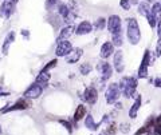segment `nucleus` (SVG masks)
I'll return each instance as SVG.
<instances>
[{"instance_id":"obj_1","label":"nucleus","mask_w":161,"mask_h":135,"mask_svg":"<svg viewBox=\"0 0 161 135\" xmlns=\"http://www.w3.org/2000/svg\"><path fill=\"white\" fill-rule=\"evenodd\" d=\"M118 86L121 90V94H122L125 98H128V99L134 98L137 86H138V80H137V78H134V76H124V78H121Z\"/></svg>"},{"instance_id":"obj_2","label":"nucleus","mask_w":161,"mask_h":135,"mask_svg":"<svg viewBox=\"0 0 161 135\" xmlns=\"http://www.w3.org/2000/svg\"><path fill=\"white\" fill-rule=\"evenodd\" d=\"M126 36L129 39L130 44H138L141 40V31L138 21L134 17H129L128 19V28H126Z\"/></svg>"},{"instance_id":"obj_3","label":"nucleus","mask_w":161,"mask_h":135,"mask_svg":"<svg viewBox=\"0 0 161 135\" xmlns=\"http://www.w3.org/2000/svg\"><path fill=\"white\" fill-rule=\"evenodd\" d=\"M121 95H122V94H121L118 83H110L109 87H107V90H106V92H105L106 103L107 105H115V103L118 102Z\"/></svg>"},{"instance_id":"obj_4","label":"nucleus","mask_w":161,"mask_h":135,"mask_svg":"<svg viewBox=\"0 0 161 135\" xmlns=\"http://www.w3.org/2000/svg\"><path fill=\"white\" fill-rule=\"evenodd\" d=\"M32 106V103H31L30 99H27V98H22V99H17V100L13 103L12 106H8L6 107V109H3L2 111V114H6V112H11V111H19V110H27V109H30V107Z\"/></svg>"},{"instance_id":"obj_5","label":"nucleus","mask_w":161,"mask_h":135,"mask_svg":"<svg viewBox=\"0 0 161 135\" xmlns=\"http://www.w3.org/2000/svg\"><path fill=\"white\" fill-rule=\"evenodd\" d=\"M152 64L150 63V51L149 49H145L144 56H142L141 64L138 67V72H137V78L138 79H145L148 76V67Z\"/></svg>"},{"instance_id":"obj_6","label":"nucleus","mask_w":161,"mask_h":135,"mask_svg":"<svg viewBox=\"0 0 161 135\" xmlns=\"http://www.w3.org/2000/svg\"><path fill=\"white\" fill-rule=\"evenodd\" d=\"M43 86L42 84H39V83H32L31 86L28 87L24 91V98H27V99H38L40 95H42V92H43Z\"/></svg>"},{"instance_id":"obj_7","label":"nucleus","mask_w":161,"mask_h":135,"mask_svg":"<svg viewBox=\"0 0 161 135\" xmlns=\"http://www.w3.org/2000/svg\"><path fill=\"white\" fill-rule=\"evenodd\" d=\"M97 70L100 71V74H101V82H106V80H109L111 78V75H113V67H111L107 62L98 63Z\"/></svg>"},{"instance_id":"obj_8","label":"nucleus","mask_w":161,"mask_h":135,"mask_svg":"<svg viewBox=\"0 0 161 135\" xmlns=\"http://www.w3.org/2000/svg\"><path fill=\"white\" fill-rule=\"evenodd\" d=\"M15 13V3L11 0H6L0 6V17L3 19H10V17Z\"/></svg>"},{"instance_id":"obj_9","label":"nucleus","mask_w":161,"mask_h":135,"mask_svg":"<svg viewBox=\"0 0 161 135\" xmlns=\"http://www.w3.org/2000/svg\"><path fill=\"white\" fill-rule=\"evenodd\" d=\"M73 44L67 40H63V42H59L56 46V49H55V54L58 58H62V56H69L71 52H73Z\"/></svg>"},{"instance_id":"obj_10","label":"nucleus","mask_w":161,"mask_h":135,"mask_svg":"<svg viewBox=\"0 0 161 135\" xmlns=\"http://www.w3.org/2000/svg\"><path fill=\"white\" fill-rule=\"evenodd\" d=\"M107 30H109V32L111 35L122 30L121 28V17L118 15L109 16V19H107Z\"/></svg>"},{"instance_id":"obj_11","label":"nucleus","mask_w":161,"mask_h":135,"mask_svg":"<svg viewBox=\"0 0 161 135\" xmlns=\"http://www.w3.org/2000/svg\"><path fill=\"white\" fill-rule=\"evenodd\" d=\"M82 98L85 99V102L89 103V105H91V106L95 105L97 100H98V91H97V88L93 87V86L87 87L86 90H85Z\"/></svg>"},{"instance_id":"obj_12","label":"nucleus","mask_w":161,"mask_h":135,"mask_svg":"<svg viewBox=\"0 0 161 135\" xmlns=\"http://www.w3.org/2000/svg\"><path fill=\"white\" fill-rule=\"evenodd\" d=\"M113 67L114 70L117 71L118 74L124 72L125 70V64H124V52L118 49V51L114 52V56H113Z\"/></svg>"},{"instance_id":"obj_13","label":"nucleus","mask_w":161,"mask_h":135,"mask_svg":"<svg viewBox=\"0 0 161 135\" xmlns=\"http://www.w3.org/2000/svg\"><path fill=\"white\" fill-rule=\"evenodd\" d=\"M114 52H115L114 51V44L111 42H105L104 44H102V47H101L100 55H101L102 59H107V58H110Z\"/></svg>"},{"instance_id":"obj_14","label":"nucleus","mask_w":161,"mask_h":135,"mask_svg":"<svg viewBox=\"0 0 161 135\" xmlns=\"http://www.w3.org/2000/svg\"><path fill=\"white\" fill-rule=\"evenodd\" d=\"M93 31V24L90 21L85 20V21H80V23L77 26V28H75V34L77 35H87L90 34Z\"/></svg>"},{"instance_id":"obj_15","label":"nucleus","mask_w":161,"mask_h":135,"mask_svg":"<svg viewBox=\"0 0 161 135\" xmlns=\"http://www.w3.org/2000/svg\"><path fill=\"white\" fill-rule=\"evenodd\" d=\"M141 103H142V98L141 95H136V99H134V103L132 105L130 110H129V118L130 119H136L137 118V112L141 107Z\"/></svg>"},{"instance_id":"obj_16","label":"nucleus","mask_w":161,"mask_h":135,"mask_svg":"<svg viewBox=\"0 0 161 135\" xmlns=\"http://www.w3.org/2000/svg\"><path fill=\"white\" fill-rule=\"evenodd\" d=\"M73 34H74V27L73 26H67V27H65V28L61 30V32H59V35H58V38H56V42L59 43V42H63V40H67V38L71 36Z\"/></svg>"},{"instance_id":"obj_17","label":"nucleus","mask_w":161,"mask_h":135,"mask_svg":"<svg viewBox=\"0 0 161 135\" xmlns=\"http://www.w3.org/2000/svg\"><path fill=\"white\" fill-rule=\"evenodd\" d=\"M86 115H87L86 106L79 105L77 109H75V112H74V122H75V124H77L79 120H82L83 118H86Z\"/></svg>"},{"instance_id":"obj_18","label":"nucleus","mask_w":161,"mask_h":135,"mask_svg":"<svg viewBox=\"0 0 161 135\" xmlns=\"http://www.w3.org/2000/svg\"><path fill=\"white\" fill-rule=\"evenodd\" d=\"M82 54H83L82 48H75V49H73V52H71L69 56H66V62L69 63V64H74V63H77L79 60Z\"/></svg>"},{"instance_id":"obj_19","label":"nucleus","mask_w":161,"mask_h":135,"mask_svg":"<svg viewBox=\"0 0 161 135\" xmlns=\"http://www.w3.org/2000/svg\"><path fill=\"white\" fill-rule=\"evenodd\" d=\"M15 40V32L13 31H11L10 34L6 36V39H4V43H3V46H2V52H3V55H7L8 54V48H10L11 46V43Z\"/></svg>"},{"instance_id":"obj_20","label":"nucleus","mask_w":161,"mask_h":135,"mask_svg":"<svg viewBox=\"0 0 161 135\" xmlns=\"http://www.w3.org/2000/svg\"><path fill=\"white\" fill-rule=\"evenodd\" d=\"M102 123H95L94 122V118L91 115H86V118H85V127L89 128V130H91V131H97L98 127H100Z\"/></svg>"},{"instance_id":"obj_21","label":"nucleus","mask_w":161,"mask_h":135,"mask_svg":"<svg viewBox=\"0 0 161 135\" xmlns=\"http://www.w3.org/2000/svg\"><path fill=\"white\" fill-rule=\"evenodd\" d=\"M50 79H51V75L50 74L40 71L39 75L37 76V79H35V82L39 83V84H42L43 87H47V83H48V80H50Z\"/></svg>"},{"instance_id":"obj_22","label":"nucleus","mask_w":161,"mask_h":135,"mask_svg":"<svg viewBox=\"0 0 161 135\" xmlns=\"http://www.w3.org/2000/svg\"><path fill=\"white\" fill-rule=\"evenodd\" d=\"M111 43L114 44V47H121V46H122V44H124V35H122V30L111 35Z\"/></svg>"},{"instance_id":"obj_23","label":"nucleus","mask_w":161,"mask_h":135,"mask_svg":"<svg viewBox=\"0 0 161 135\" xmlns=\"http://www.w3.org/2000/svg\"><path fill=\"white\" fill-rule=\"evenodd\" d=\"M138 12H140V15L146 17L152 12V8L149 6V3L148 2H141L140 4H138Z\"/></svg>"},{"instance_id":"obj_24","label":"nucleus","mask_w":161,"mask_h":135,"mask_svg":"<svg viewBox=\"0 0 161 135\" xmlns=\"http://www.w3.org/2000/svg\"><path fill=\"white\" fill-rule=\"evenodd\" d=\"M152 15L156 17L157 23L161 21V3H154L152 6Z\"/></svg>"},{"instance_id":"obj_25","label":"nucleus","mask_w":161,"mask_h":135,"mask_svg":"<svg viewBox=\"0 0 161 135\" xmlns=\"http://www.w3.org/2000/svg\"><path fill=\"white\" fill-rule=\"evenodd\" d=\"M58 11H59V15L63 17V19H67V17L70 16V10H69V7H67L66 4H59Z\"/></svg>"},{"instance_id":"obj_26","label":"nucleus","mask_w":161,"mask_h":135,"mask_svg":"<svg viewBox=\"0 0 161 135\" xmlns=\"http://www.w3.org/2000/svg\"><path fill=\"white\" fill-rule=\"evenodd\" d=\"M91 70H93V66L90 63H83V64L79 67V72L82 75H89L91 72Z\"/></svg>"},{"instance_id":"obj_27","label":"nucleus","mask_w":161,"mask_h":135,"mask_svg":"<svg viewBox=\"0 0 161 135\" xmlns=\"http://www.w3.org/2000/svg\"><path fill=\"white\" fill-rule=\"evenodd\" d=\"M105 26H107V20L105 17H100L95 23H94V27H95V30H104Z\"/></svg>"},{"instance_id":"obj_28","label":"nucleus","mask_w":161,"mask_h":135,"mask_svg":"<svg viewBox=\"0 0 161 135\" xmlns=\"http://www.w3.org/2000/svg\"><path fill=\"white\" fill-rule=\"evenodd\" d=\"M144 134H148V135H150L152 134V128L150 127H148V126L144 123V126H142L141 128H138L136 133H134V135H144Z\"/></svg>"},{"instance_id":"obj_29","label":"nucleus","mask_w":161,"mask_h":135,"mask_svg":"<svg viewBox=\"0 0 161 135\" xmlns=\"http://www.w3.org/2000/svg\"><path fill=\"white\" fill-rule=\"evenodd\" d=\"M56 64H58V59H51V60L48 62L47 64L42 68V71H43V72H48V71H50L51 68H54V67H56Z\"/></svg>"},{"instance_id":"obj_30","label":"nucleus","mask_w":161,"mask_h":135,"mask_svg":"<svg viewBox=\"0 0 161 135\" xmlns=\"http://www.w3.org/2000/svg\"><path fill=\"white\" fill-rule=\"evenodd\" d=\"M146 19H148V23H149V26L152 27V28H157L159 23H157V20H156V17H154L153 15H152V12L146 16Z\"/></svg>"},{"instance_id":"obj_31","label":"nucleus","mask_w":161,"mask_h":135,"mask_svg":"<svg viewBox=\"0 0 161 135\" xmlns=\"http://www.w3.org/2000/svg\"><path fill=\"white\" fill-rule=\"evenodd\" d=\"M106 131L109 133V135H114L115 133H117V124H115L114 122H113V123H110L109 126H107Z\"/></svg>"},{"instance_id":"obj_32","label":"nucleus","mask_w":161,"mask_h":135,"mask_svg":"<svg viewBox=\"0 0 161 135\" xmlns=\"http://www.w3.org/2000/svg\"><path fill=\"white\" fill-rule=\"evenodd\" d=\"M120 6L122 7L125 11H128V10H130L132 2H130V0H121V2H120Z\"/></svg>"},{"instance_id":"obj_33","label":"nucleus","mask_w":161,"mask_h":135,"mask_svg":"<svg viewBox=\"0 0 161 135\" xmlns=\"http://www.w3.org/2000/svg\"><path fill=\"white\" fill-rule=\"evenodd\" d=\"M59 122H61V124H63V126H65L66 130H67V131H69L70 134L73 133V124H71V123L69 122V120H63V119H61Z\"/></svg>"},{"instance_id":"obj_34","label":"nucleus","mask_w":161,"mask_h":135,"mask_svg":"<svg viewBox=\"0 0 161 135\" xmlns=\"http://www.w3.org/2000/svg\"><path fill=\"white\" fill-rule=\"evenodd\" d=\"M120 131L124 133V134H128L129 131H130V124L129 123H122L120 126Z\"/></svg>"},{"instance_id":"obj_35","label":"nucleus","mask_w":161,"mask_h":135,"mask_svg":"<svg viewBox=\"0 0 161 135\" xmlns=\"http://www.w3.org/2000/svg\"><path fill=\"white\" fill-rule=\"evenodd\" d=\"M59 2V0H47L46 2V8L47 10H51V8H54V6Z\"/></svg>"},{"instance_id":"obj_36","label":"nucleus","mask_w":161,"mask_h":135,"mask_svg":"<svg viewBox=\"0 0 161 135\" xmlns=\"http://www.w3.org/2000/svg\"><path fill=\"white\" fill-rule=\"evenodd\" d=\"M153 84H154V87L161 88V78H156L154 82H153Z\"/></svg>"},{"instance_id":"obj_37","label":"nucleus","mask_w":161,"mask_h":135,"mask_svg":"<svg viewBox=\"0 0 161 135\" xmlns=\"http://www.w3.org/2000/svg\"><path fill=\"white\" fill-rule=\"evenodd\" d=\"M8 95H10V92H7V91H3L2 86H0V98H2V96H8Z\"/></svg>"},{"instance_id":"obj_38","label":"nucleus","mask_w":161,"mask_h":135,"mask_svg":"<svg viewBox=\"0 0 161 135\" xmlns=\"http://www.w3.org/2000/svg\"><path fill=\"white\" fill-rule=\"evenodd\" d=\"M156 126H160L161 127V114L159 116H156Z\"/></svg>"},{"instance_id":"obj_39","label":"nucleus","mask_w":161,"mask_h":135,"mask_svg":"<svg viewBox=\"0 0 161 135\" xmlns=\"http://www.w3.org/2000/svg\"><path fill=\"white\" fill-rule=\"evenodd\" d=\"M115 109H118V110H121V109H122V105H121V103L120 102H117V103H115Z\"/></svg>"},{"instance_id":"obj_40","label":"nucleus","mask_w":161,"mask_h":135,"mask_svg":"<svg viewBox=\"0 0 161 135\" xmlns=\"http://www.w3.org/2000/svg\"><path fill=\"white\" fill-rule=\"evenodd\" d=\"M100 135H109V133H107V131H106V130H105V131H102V133H101Z\"/></svg>"},{"instance_id":"obj_41","label":"nucleus","mask_w":161,"mask_h":135,"mask_svg":"<svg viewBox=\"0 0 161 135\" xmlns=\"http://www.w3.org/2000/svg\"><path fill=\"white\" fill-rule=\"evenodd\" d=\"M144 2H148V3H152V2H154V0H144Z\"/></svg>"},{"instance_id":"obj_42","label":"nucleus","mask_w":161,"mask_h":135,"mask_svg":"<svg viewBox=\"0 0 161 135\" xmlns=\"http://www.w3.org/2000/svg\"><path fill=\"white\" fill-rule=\"evenodd\" d=\"M2 133H3V130H2V126H0V135H2Z\"/></svg>"}]
</instances>
